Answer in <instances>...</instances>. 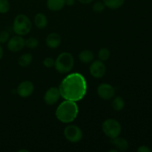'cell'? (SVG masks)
I'll return each instance as SVG.
<instances>
[{
    "instance_id": "1",
    "label": "cell",
    "mask_w": 152,
    "mask_h": 152,
    "mask_svg": "<svg viewBox=\"0 0 152 152\" xmlns=\"http://www.w3.org/2000/svg\"><path fill=\"white\" fill-rule=\"evenodd\" d=\"M87 82L80 73H72L65 77L59 87L61 96L74 102L83 99L87 93Z\"/></svg>"
},
{
    "instance_id": "2",
    "label": "cell",
    "mask_w": 152,
    "mask_h": 152,
    "mask_svg": "<svg viewBox=\"0 0 152 152\" xmlns=\"http://www.w3.org/2000/svg\"><path fill=\"white\" fill-rule=\"evenodd\" d=\"M79 108L76 102L65 99L57 107L55 114L60 122L69 123L77 118Z\"/></svg>"
},
{
    "instance_id": "3",
    "label": "cell",
    "mask_w": 152,
    "mask_h": 152,
    "mask_svg": "<svg viewBox=\"0 0 152 152\" xmlns=\"http://www.w3.org/2000/svg\"><path fill=\"white\" fill-rule=\"evenodd\" d=\"M74 56L68 52L60 53L55 60V68L60 74H67L70 72L74 68Z\"/></svg>"
},
{
    "instance_id": "4",
    "label": "cell",
    "mask_w": 152,
    "mask_h": 152,
    "mask_svg": "<svg viewBox=\"0 0 152 152\" xmlns=\"http://www.w3.org/2000/svg\"><path fill=\"white\" fill-rule=\"evenodd\" d=\"M32 23L27 16L19 14L14 19L13 24V31L19 36H25L31 31Z\"/></svg>"
},
{
    "instance_id": "5",
    "label": "cell",
    "mask_w": 152,
    "mask_h": 152,
    "mask_svg": "<svg viewBox=\"0 0 152 152\" xmlns=\"http://www.w3.org/2000/svg\"><path fill=\"white\" fill-rule=\"evenodd\" d=\"M102 130L110 139L120 136L122 132L120 123L114 119H107L102 123Z\"/></svg>"
},
{
    "instance_id": "6",
    "label": "cell",
    "mask_w": 152,
    "mask_h": 152,
    "mask_svg": "<svg viewBox=\"0 0 152 152\" xmlns=\"http://www.w3.org/2000/svg\"><path fill=\"white\" fill-rule=\"evenodd\" d=\"M64 136L67 140L71 142H78L83 138V132L79 126L76 125H69L64 130Z\"/></svg>"
},
{
    "instance_id": "7",
    "label": "cell",
    "mask_w": 152,
    "mask_h": 152,
    "mask_svg": "<svg viewBox=\"0 0 152 152\" xmlns=\"http://www.w3.org/2000/svg\"><path fill=\"white\" fill-rule=\"evenodd\" d=\"M89 71H90L91 75L94 78H102L106 72V67L103 62L99 59L95 61L93 60L89 67Z\"/></svg>"
},
{
    "instance_id": "8",
    "label": "cell",
    "mask_w": 152,
    "mask_h": 152,
    "mask_svg": "<svg viewBox=\"0 0 152 152\" xmlns=\"http://www.w3.org/2000/svg\"><path fill=\"white\" fill-rule=\"evenodd\" d=\"M96 92L98 96L104 100H109L115 95V90L114 87L108 83H102L99 85L96 89Z\"/></svg>"
},
{
    "instance_id": "9",
    "label": "cell",
    "mask_w": 152,
    "mask_h": 152,
    "mask_svg": "<svg viewBox=\"0 0 152 152\" xmlns=\"http://www.w3.org/2000/svg\"><path fill=\"white\" fill-rule=\"evenodd\" d=\"M7 46L10 51L13 53L19 52L25 46V40L22 38V36H15L9 39Z\"/></svg>"
},
{
    "instance_id": "10",
    "label": "cell",
    "mask_w": 152,
    "mask_h": 152,
    "mask_svg": "<svg viewBox=\"0 0 152 152\" xmlns=\"http://www.w3.org/2000/svg\"><path fill=\"white\" fill-rule=\"evenodd\" d=\"M60 92L59 88L51 87L48 89L44 95V102L48 105H53L58 102L60 98Z\"/></svg>"
},
{
    "instance_id": "11",
    "label": "cell",
    "mask_w": 152,
    "mask_h": 152,
    "mask_svg": "<svg viewBox=\"0 0 152 152\" xmlns=\"http://www.w3.org/2000/svg\"><path fill=\"white\" fill-rule=\"evenodd\" d=\"M34 91V84L28 80L22 82L17 87V94L21 97H28L32 94Z\"/></svg>"
},
{
    "instance_id": "12",
    "label": "cell",
    "mask_w": 152,
    "mask_h": 152,
    "mask_svg": "<svg viewBox=\"0 0 152 152\" xmlns=\"http://www.w3.org/2000/svg\"><path fill=\"white\" fill-rule=\"evenodd\" d=\"M62 42L60 35L57 33H50L46 37V45L48 48L55 49L59 47Z\"/></svg>"
},
{
    "instance_id": "13",
    "label": "cell",
    "mask_w": 152,
    "mask_h": 152,
    "mask_svg": "<svg viewBox=\"0 0 152 152\" xmlns=\"http://www.w3.org/2000/svg\"><path fill=\"white\" fill-rule=\"evenodd\" d=\"M110 142L113 145H114V147L118 150V151H126L129 148V142L127 140L123 137H117L111 138Z\"/></svg>"
},
{
    "instance_id": "14",
    "label": "cell",
    "mask_w": 152,
    "mask_h": 152,
    "mask_svg": "<svg viewBox=\"0 0 152 152\" xmlns=\"http://www.w3.org/2000/svg\"><path fill=\"white\" fill-rule=\"evenodd\" d=\"M65 5V0H47V7L51 11H59Z\"/></svg>"
},
{
    "instance_id": "15",
    "label": "cell",
    "mask_w": 152,
    "mask_h": 152,
    "mask_svg": "<svg viewBox=\"0 0 152 152\" xmlns=\"http://www.w3.org/2000/svg\"><path fill=\"white\" fill-rule=\"evenodd\" d=\"M34 24L39 29H44L48 25V19L42 13H39L34 16Z\"/></svg>"
},
{
    "instance_id": "16",
    "label": "cell",
    "mask_w": 152,
    "mask_h": 152,
    "mask_svg": "<svg viewBox=\"0 0 152 152\" xmlns=\"http://www.w3.org/2000/svg\"><path fill=\"white\" fill-rule=\"evenodd\" d=\"M94 54L90 50H83L79 53V59L83 63H91L94 60Z\"/></svg>"
},
{
    "instance_id": "17",
    "label": "cell",
    "mask_w": 152,
    "mask_h": 152,
    "mask_svg": "<svg viewBox=\"0 0 152 152\" xmlns=\"http://www.w3.org/2000/svg\"><path fill=\"white\" fill-rule=\"evenodd\" d=\"M105 7L111 10H116L124 4L125 0H102Z\"/></svg>"
},
{
    "instance_id": "18",
    "label": "cell",
    "mask_w": 152,
    "mask_h": 152,
    "mask_svg": "<svg viewBox=\"0 0 152 152\" xmlns=\"http://www.w3.org/2000/svg\"><path fill=\"white\" fill-rule=\"evenodd\" d=\"M111 106L113 109L116 111H120L123 109L125 106V101L123 97L117 96L113 99L111 102Z\"/></svg>"
},
{
    "instance_id": "19",
    "label": "cell",
    "mask_w": 152,
    "mask_h": 152,
    "mask_svg": "<svg viewBox=\"0 0 152 152\" xmlns=\"http://www.w3.org/2000/svg\"><path fill=\"white\" fill-rule=\"evenodd\" d=\"M33 60V56L31 53H24L18 59V63L21 67L26 68L31 65Z\"/></svg>"
},
{
    "instance_id": "20",
    "label": "cell",
    "mask_w": 152,
    "mask_h": 152,
    "mask_svg": "<svg viewBox=\"0 0 152 152\" xmlns=\"http://www.w3.org/2000/svg\"><path fill=\"white\" fill-rule=\"evenodd\" d=\"M110 55H111L110 50L106 48H102L98 51V57L99 60L102 62L108 60L110 57Z\"/></svg>"
},
{
    "instance_id": "21",
    "label": "cell",
    "mask_w": 152,
    "mask_h": 152,
    "mask_svg": "<svg viewBox=\"0 0 152 152\" xmlns=\"http://www.w3.org/2000/svg\"><path fill=\"white\" fill-rule=\"evenodd\" d=\"M39 41L35 37H30L25 40V46L28 48L34 49L38 47Z\"/></svg>"
},
{
    "instance_id": "22",
    "label": "cell",
    "mask_w": 152,
    "mask_h": 152,
    "mask_svg": "<svg viewBox=\"0 0 152 152\" xmlns=\"http://www.w3.org/2000/svg\"><path fill=\"white\" fill-rule=\"evenodd\" d=\"M10 8V4L8 0H0V13H7Z\"/></svg>"
},
{
    "instance_id": "23",
    "label": "cell",
    "mask_w": 152,
    "mask_h": 152,
    "mask_svg": "<svg viewBox=\"0 0 152 152\" xmlns=\"http://www.w3.org/2000/svg\"><path fill=\"white\" fill-rule=\"evenodd\" d=\"M105 5L103 3V1H96L94 4H93V7H92V9L94 12L96 13H101V12L105 10Z\"/></svg>"
},
{
    "instance_id": "24",
    "label": "cell",
    "mask_w": 152,
    "mask_h": 152,
    "mask_svg": "<svg viewBox=\"0 0 152 152\" xmlns=\"http://www.w3.org/2000/svg\"><path fill=\"white\" fill-rule=\"evenodd\" d=\"M9 39H10V34L7 31H1L0 32V43L1 44L7 42Z\"/></svg>"
},
{
    "instance_id": "25",
    "label": "cell",
    "mask_w": 152,
    "mask_h": 152,
    "mask_svg": "<svg viewBox=\"0 0 152 152\" xmlns=\"http://www.w3.org/2000/svg\"><path fill=\"white\" fill-rule=\"evenodd\" d=\"M43 65L48 68H50L55 65V60L51 57H47L43 61Z\"/></svg>"
},
{
    "instance_id": "26",
    "label": "cell",
    "mask_w": 152,
    "mask_h": 152,
    "mask_svg": "<svg viewBox=\"0 0 152 152\" xmlns=\"http://www.w3.org/2000/svg\"><path fill=\"white\" fill-rule=\"evenodd\" d=\"M138 152H151L152 150L147 145H141L137 149Z\"/></svg>"
},
{
    "instance_id": "27",
    "label": "cell",
    "mask_w": 152,
    "mask_h": 152,
    "mask_svg": "<svg viewBox=\"0 0 152 152\" xmlns=\"http://www.w3.org/2000/svg\"><path fill=\"white\" fill-rule=\"evenodd\" d=\"M75 3V0H65V5L73 6Z\"/></svg>"
},
{
    "instance_id": "28",
    "label": "cell",
    "mask_w": 152,
    "mask_h": 152,
    "mask_svg": "<svg viewBox=\"0 0 152 152\" xmlns=\"http://www.w3.org/2000/svg\"><path fill=\"white\" fill-rule=\"evenodd\" d=\"M81 4H90L94 0H77Z\"/></svg>"
},
{
    "instance_id": "29",
    "label": "cell",
    "mask_w": 152,
    "mask_h": 152,
    "mask_svg": "<svg viewBox=\"0 0 152 152\" xmlns=\"http://www.w3.org/2000/svg\"><path fill=\"white\" fill-rule=\"evenodd\" d=\"M3 54H4V51H3V48L1 45V43H0V60L3 57Z\"/></svg>"
},
{
    "instance_id": "30",
    "label": "cell",
    "mask_w": 152,
    "mask_h": 152,
    "mask_svg": "<svg viewBox=\"0 0 152 152\" xmlns=\"http://www.w3.org/2000/svg\"><path fill=\"white\" fill-rule=\"evenodd\" d=\"M19 152H22V151H25V152H29V150H25V149H21L18 151Z\"/></svg>"
},
{
    "instance_id": "31",
    "label": "cell",
    "mask_w": 152,
    "mask_h": 152,
    "mask_svg": "<svg viewBox=\"0 0 152 152\" xmlns=\"http://www.w3.org/2000/svg\"><path fill=\"white\" fill-rule=\"evenodd\" d=\"M109 152H118V150H117V148H116V149H111L110 150Z\"/></svg>"
}]
</instances>
